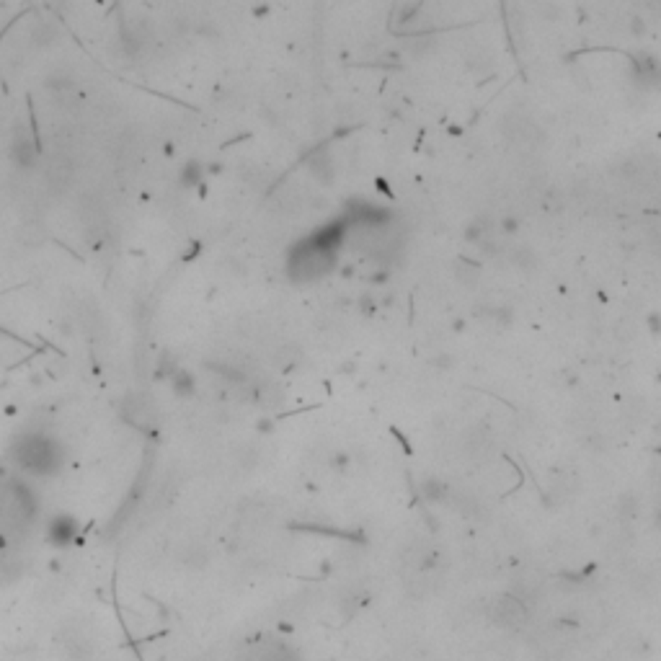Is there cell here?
Wrapping results in <instances>:
<instances>
[{
    "label": "cell",
    "mask_w": 661,
    "mask_h": 661,
    "mask_svg": "<svg viewBox=\"0 0 661 661\" xmlns=\"http://www.w3.org/2000/svg\"><path fill=\"white\" fill-rule=\"evenodd\" d=\"M491 618L499 625H519L524 620V605L519 597H499L491 605Z\"/></svg>",
    "instance_id": "6da1fadb"
},
{
    "label": "cell",
    "mask_w": 661,
    "mask_h": 661,
    "mask_svg": "<svg viewBox=\"0 0 661 661\" xmlns=\"http://www.w3.org/2000/svg\"><path fill=\"white\" fill-rule=\"evenodd\" d=\"M75 537V524L70 522V519H57V522L49 527V540H54V543H70Z\"/></svg>",
    "instance_id": "7a4b0ae2"
},
{
    "label": "cell",
    "mask_w": 661,
    "mask_h": 661,
    "mask_svg": "<svg viewBox=\"0 0 661 661\" xmlns=\"http://www.w3.org/2000/svg\"><path fill=\"white\" fill-rule=\"evenodd\" d=\"M310 171H313V176L315 179H320V181H330V158L326 155V153H315L313 158H310Z\"/></svg>",
    "instance_id": "3957f363"
},
{
    "label": "cell",
    "mask_w": 661,
    "mask_h": 661,
    "mask_svg": "<svg viewBox=\"0 0 661 661\" xmlns=\"http://www.w3.org/2000/svg\"><path fill=\"white\" fill-rule=\"evenodd\" d=\"M183 561L189 565H202L207 563V550H204L202 545H192V548H186V553H183Z\"/></svg>",
    "instance_id": "277c9868"
},
{
    "label": "cell",
    "mask_w": 661,
    "mask_h": 661,
    "mask_svg": "<svg viewBox=\"0 0 661 661\" xmlns=\"http://www.w3.org/2000/svg\"><path fill=\"white\" fill-rule=\"evenodd\" d=\"M514 264L519 269H533L535 264H537V256H535L530 248H519V251H514Z\"/></svg>",
    "instance_id": "5b68a950"
},
{
    "label": "cell",
    "mask_w": 661,
    "mask_h": 661,
    "mask_svg": "<svg viewBox=\"0 0 661 661\" xmlns=\"http://www.w3.org/2000/svg\"><path fill=\"white\" fill-rule=\"evenodd\" d=\"M455 277L460 279V284L473 287V284L478 282V271H475L473 267H458V269H455Z\"/></svg>",
    "instance_id": "8992f818"
},
{
    "label": "cell",
    "mask_w": 661,
    "mask_h": 661,
    "mask_svg": "<svg viewBox=\"0 0 661 661\" xmlns=\"http://www.w3.org/2000/svg\"><path fill=\"white\" fill-rule=\"evenodd\" d=\"M427 493H429V499H439V493H442V483H427Z\"/></svg>",
    "instance_id": "52a82bcc"
},
{
    "label": "cell",
    "mask_w": 661,
    "mask_h": 661,
    "mask_svg": "<svg viewBox=\"0 0 661 661\" xmlns=\"http://www.w3.org/2000/svg\"><path fill=\"white\" fill-rule=\"evenodd\" d=\"M197 173H199V171H197V168H194V166H192V168H189V173H183V181H186V183H192L194 179H197Z\"/></svg>",
    "instance_id": "ba28073f"
}]
</instances>
